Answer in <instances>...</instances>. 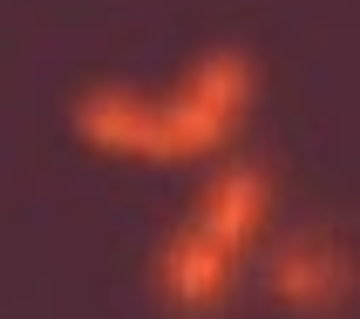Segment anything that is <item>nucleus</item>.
<instances>
[{
	"label": "nucleus",
	"mask_w": 360,
	"mask_h": 319,
	"mask_svg": "<svg viewBox=\"0 0 360 319\" xmlns=\"http://www.w3.org/2000/svg\"><path fill=\"white\" fill-rule=\"evenodd\" d=\"M75 136L109 157H150L157 163V96L129 89H89L75 96Z\"/></svg>",
	"instance_id": "7ed1b4c3"
},
{
	"label": "nucleus",
	"mask_w": 360,
	"mask_h": 319,
	"mask_svg": "<svg viewBox=\"0 0 360 319\" xmlns=\"http://www.w3.org/2000/svg\"><path fill=\"white\" fill-rule=\"evenodd\" d=\"M231 265H238L231 252H218L204 231L184 224L177 238L157 252V292L177 306V313H211V306L231 292Z\"/></svg>",
	"instance_id": "39448f33"
},
{
	"label": "nucleus",
	"mask_w": 360,
	"mask_h": 319,
	"mask_svg": "<svg viewBox=\"0 0 360 319\" xmlns=\"http://www.w3.org/2000/svg\"><path fill=\"white\" fill-rule=\"evenodd\" d=\"M265 292H272L279 306H292V313H340V306L360 292V252L347 238L306 231V238H292L279 259H272Z\"/></svg>",
	"instance_id": "f03ea898"
},
{
	"label": "nucleus",
	"mask_w": 360,
	"mask_h": 319,
	"mask_svg": "<svg viewBox=\"0 0 360 319\" xmlns=\"http://www.w3.org/2000/svg\"><path fill=\"white\" fill-rule=\"evenodd\" d=\"M265 218H272V190H265V177L252 163H238V170H224V177L204 190V204L191 211V231H204L218 252L245 259V245L265 231Z\"/></svg>",
	"instance_id": "20e7f679"
},
{
	"label": "nucleus",
	"mask_w": 360,
	"mask_h": 319,
	"mask_svg": "<svg viewBox=\"0 0 360 319\" xmlns=\"http://www.w3.org/2000/svg\"><path fill=\"white\" fill-rule=\"evenodd\" d=\"M259 68L245 48H211V55L184 75L177 96L157 102V163H184V157H211L238 136L245 109H252Z\"/></svg>",
	"instance_id": "f257e3e1"
}]
</instances>
